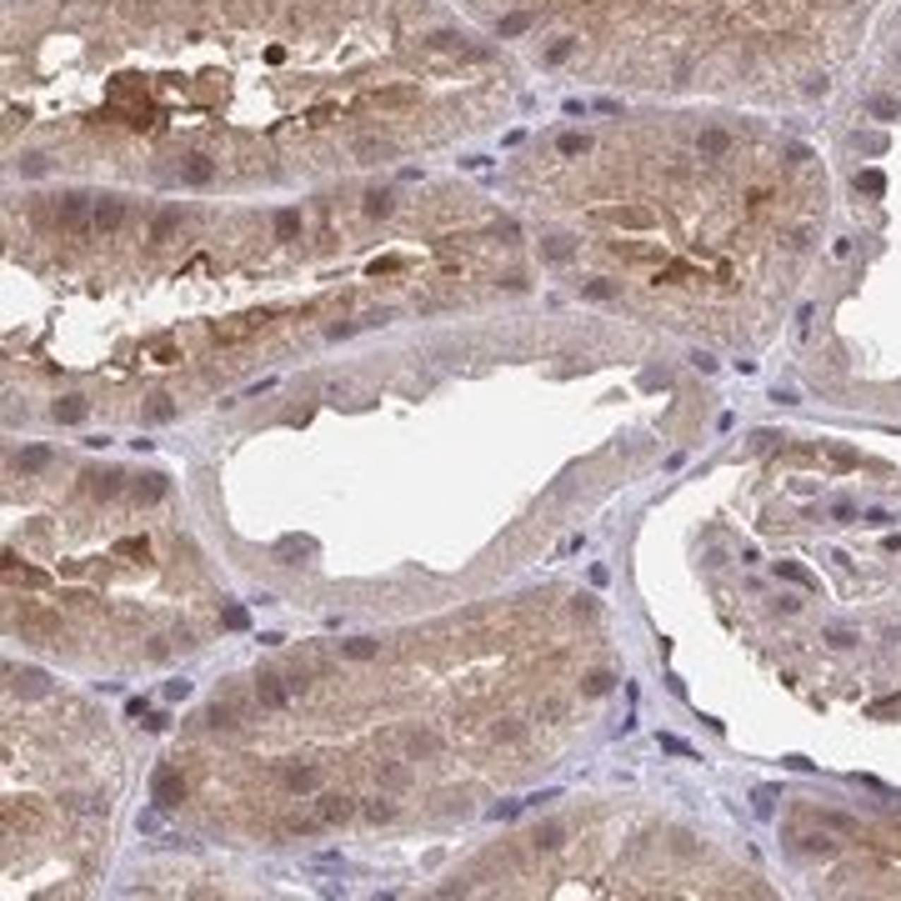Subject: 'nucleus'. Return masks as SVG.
Masks as SVG:
<instances>
[{"label": "nucleus", "mask_w": 901, "mask_h": 901, "mask_svg": "<svg viewBox=\"0 0 901 901\" xmlns=\"http://www.w3.org/2000/svg\"><path fill=\"white\" fill-rule=\"evenodd\" d=\"M220 621L231 626V631H246V606H225V616H220Z\"/></svg>", "instance_id": "nucleus-42"}, {"label": "nucleus", "mask_w": 901, "mask_h": 901, "mask_svg": "<svg viewBox=\"0 0 901 901\" xmlns=\"http://www.w3.org/2000/svg\"><path fill=\"white\" fill-rule=\"evenodd\" d=\"M611 686H616V676H611V671H591V676H586V696H606Z\"/></svg>", "instance_id": "nucleus-33"}, {"label": "nucleus", "mask_w": 901, "mask_h": 901, "mask_svg": "<svg viewBox=\"0 0 901 901\" xmlns=\"http://www.w3.org/2000/svg\"><path fill=\"white\" fill-rule=\"evenodd\" d=\"M416 100V90H381V105H406Z\"/></svg>", "instance_id": "nucleus-48"}, {"label": "nucleus", "mask_w": 901, "mask_h": 901, "mask_svg": "<svg viewBox=\"0 0 901 901\" xmlns=\"http://www.w3.org/2000/svg\"><path fill=\"white\" fill-rule=\"evenodd\" d=\"M376 776H381L386 786H406V766H376Z\"/></svg>", "instance_id": "nucleus-41"}, {"label": "nucleus", "mask_w": 901, "mask_h": 901, "mask_svg": "<svg viewBox=\"0 0 901 901\" xmlns=\"http://www.w3.org/2000/svg\"><path fill=\"white\" fill-rule=\"evenodd\" d=\"M80 215H85V196H76V191L61 196V225H76Z\"/></svg>", "instance_id": "nucleus-28"}, {"label": "nucleus", "mask_w": 901, "mask_h": 901, "mask_svg": "<svg viewBox=\"0 0 901 901\" xmlns=\"http://www.w3.org/2000/svg\"><path fill=\"white\" fill-rule=\"evenodd\" d=\"M366 816H371V821H390V816H396V806L381 796V801H371V806H366Z\"/></svg>", "instance_id": "nucleus-43"}, {"label": "nucleus", "mask_w": 901, "mask_h": 901, "mask_svg": "<svg viewBox=\"0 0 901 901\" xmlns=\"http://www.w3.org/2000/svg\"><path fill=\"white\" fill-rule=\"evenodd\" d=\"M176 231H181V210H176V205H171V210H160V215L150 220V241H155V246H160V241H171Z\"/></svg>", "instance_id": "nucleus-13"}, {"label": "nucleus", "mask_w": 901, "mask_h": 901, "mask_svg": "<svg viewBox=\"0 0 901 901\" xmlns=\"http://www.w3.org/2000/svg\"><path fill=\"white\" fill-rule=\"evenodd\" d=\"M165 491H171V481H165L160 471H145V476H136V486H131V496H136V501H145V506H150V501H160Z\"/></svg>", "instance_id": "nucleus-9"}, {"label": "nucleus", "mask_w": 901, "mask_h": 901, "mask_svg": "<svg viewBox=\"0 0 901 901\" xmlns=\"http://www.w3.org/2000/svg\"><path fill=\"white\" fill-rule=\"evenodd\" d=\"M696 145H701V155H726V150H731V136H726V131H701Z\"/></svg>", "instance_id": "nucleus-23"}, {"label": "nucleus", "mask_w": 901, "mask_h": 901, "mask_svg": "<svg viewBox=\"0 0 901 901\" xmlns=\"http://www.w3.org/2000/svg\"><path fill=\"white\" fill-rule=\"evenodd\" d=\"M857 191L861 196H886V176L881 171H857Z\"/></svg>", "instance_id": "nucleus-27"}, {"label": "nucleus", "mask_w": 901, "mask_h": 901, "mask_svg": "<svg viewBox=\"0 0 901 901\" xmlns=\"http://www.w3.org/2000/svg\"><path fill=\"white\" fill-rule=\"evenodd\" d=\"M116 556H141L145 561L150 556V541L145 536H126V541H116Z\"/></svg>", "instance_id": "nucleus-31"}, {"label": "nucleus", "mask_w": 901, "mask_h": 901, "mask_svg": "<svg viewBox=\"0 0 901 901\" xmlns=\"http://www.w3.org/2000/svg\"><path fill=\"white\" fill-rule=\"evenodd\" d=\"M826 450H831V466H836V471H852V466L861 461V456H857L852 446H826Z\"/></svg>", "instance_id": "nucleus-35"}, {"label": "nucleus", "mask_w": 901, "mask_h": 901, "mask_svg": "<svg viewBox=\"0 0 901 901\" xmlns=\"http://www.w3.org/2000/svg\"><path fill=\"white\" fill-rule=\"evenodd\" d=\"M316 816H321L326 826H341V821H351V816H356V801H351V796H341V792H326V796L316 801Z\"/></svg>", "instance_id": "nucleus-5"}, {"label": "nucleus", "mask_w": 901, "mask_h": 901, "mask_svg": "<svg viewBox=\"0 0 901 901\" xmlns=\"http://www.w3.org/2000/svg\"><path fill=\"white\" fill-rule=\"evenodd\" d=\"M541 256H546V261H571L576 246H571L566 236H551V241H541Z\"/></svg>", "instance_id": "nucleus-25"}, {"label": "nucleus", "mask_w": 901, "mask_h": 901, "mask_svg": "<svg viewBox=\"0 0 901 901\" xmlns=\"http://www.w3.org/2000/svg\"><path fill=\"white\" fill-rule=\"evenodd\" d=\"M571 50H576V40H571V35H561V40H551V50H546V61H551V66H561V61H566Z\"/></svg>", "instance_id": "nucleus-37"}, {"label": "nucleus", "mask_w": 901, "mask_h": 901, "mask_svg": "<svg viewBox=\"0 0 901 901\" xmlns=\"http://www.w3.org/2000/svg\"><path fill=\"white\" fill-rule=\"evenodd\" d=\"M521 806H526V801H506V806H491V816H496V821H511Z\"/></svg>", "instance_id": "nucleus-50"}, {"label": "nucleus", "mask_w": 901, "mask_h": 901, "mask_svg": "<svg viewBox=\"0 0 901 901\" xmlns=\"http://www.w3.org/2000/svg\"><path fill=\"white\" fill-rule=\"evenodd\" d=\"M186 696H191V681H186V676H181V681H171V686H165V701H186Z\"/></svg>", "instance_id": "nucleus-46"}, {"label": "nucleus", "mask_w": 901, "mask_h": 901, "mask_svg": "<svg viewBox=\"0 0 901 901\" xmlns=\"http://www.w3.org/2000/svg\"><path fill=\"white\" fill-rule=\"evenodd\" d=\"M286 786H291V792H316L321 776H316L311 766H291V771H286Z\"/></svg>", "instance_id": "nucleus-22"}, {"label": "nucleus", "mask_w": 901, "mask_h": 901, "mask_svg": "<svg viewBox=\"0 0 901 901\" xmlns=\"http://www.w3.org/2000/svg\"><path fill=\"white\" fill-rule=\"evenodd\" d=\"M776 576L792 581V586H801V591H816V576L801 566V561H776Z\"/></svg>", "instance_id": "nucleus-12"}, {"label": "nucleus", "mask_w": 901, "mask_h": 901, "mask_svg": "<svg viewBox=\"0 0 901 901\" xmlns=\"http://www.w3.org/2000/svg\"><path fill=\"white\" fill-rule=\"evenodd\" d=\"M90 225H95L100 236L121 231V225H126V201H116V196H100V201H95V210H90Z\"/></svg>", "instance_id": "nucleus-3"}, {"label": "nucleus", "mask_w": 901, "mask_h": 901, "mask_svg": "<svg viewBox=\"0 0 901 901\" xmlns=\"http://www.w3.org/2000/svg\"><path fill=\"white\" fill-rule=\"evenodd\" d=\"M256 321H265V316H251V321H225V326H210V335L215 341H241V335L256 326Z\"/></svg>", "instance_id": "nucleus-18"}, {"label": "nucleus", "mask_w": 901, "mask_h": 901, "mask_svg": "<svg viewBox=\"0 0 901 901\" xmlns=\"http://www.w3.org/2000/svg\"><path fill=\"white\" fill-rule=\"evenodd\" d=\"M661 751H671V756H686V761H701V756H696V751H691L681 736H661Z\"/></svg>", "instance_id": "nucleus-38"}, {"label": "nucleus", "mask_w": 901, "mask_h": 901, "mask_svg": "<svg viewBox=\"0 0 901 901\" xmlns=\"http://www.w3.org/2000/svg\"><path fill=\"white\" fill-rule=\"evenodd\" d=\"M150 801L160 811H176L186 801V776L176 766H155V776H150Z\"/></svg>", "instance_id": "nucleus-1"}, {"label": "nucleus", "mask_w": 901, "mask_h": 901, "mask_svg": "<svg viewBox=\"0 0 901 901\" xmlns=\"http://www.w3.org/2000/svg\"><path fill=\"white\" fill-rule=\"evenodd\" d=\"M816 821H821V826H831V831H852V821H847V816H836V811H821Z\"/></svg>", "instance_id": "nucleus-49"}, {"label": "nucleus", "mask_w": 901, "mask_h": 901, "mask_svg": "<svg viewBox=\"0 0 901 901\" xmlns=\"http://www.w3.org/2000/svg\"><path fill=\"white\" fill-rule=\"evenodd\" d=\"M181 176H186V186H210V181H215V160L196 150V155L181 160Z\"/></svg>", "instance_id": "nucleus-7"}, {"label": "nucleus", "mask_w": 901, "mask_h": 901, "mask_svg": "<svg viewBox=\"0 0 901 901\" xmlns=\"http://www.w3.org/2000/svg\"><path fill=\"white\" fill-rule=\"evenodd\" d=\"M601 220H606V225H636V231L656 225V215H651L646 205H611V210H601Z\"/></svg>", "instance_id": "nucleus-6"}, {"label": "nucleus", "mask_w": 901, "mask_h": 901, "mask_svg": "<svg viewBox=\"0 0 901 901\" xmlns=\"http://www.w3.org/2000/svg\"><path fill=\"white\" fill-rule=\"evenodd\" d=\"M581 296H591V301H611V296H616V280L591 275V280H581Z\"/></svg>", "instance_id": "nucleus-26"}, {"label": "nucleus", "mask_w": 901, "mask_h": 901, "mask_svg": "<svg viewBox=\"0 0 901 901\" xmlns=\"http://www.w3.org/2000/svg\"><path fill=\"white\" fill-rule=\"evenodd\" d=\"M40 466H50V450H45V446L20 450V471H40Z\"/></svg>", "instance_id": "nucleus-32"}, {"label": "nucleus", "mask_w": 901, "mask_h": 901, "mask_svg": "<svg viewBox=\"0 0 901 901\" xmlns=\"http://www.w3.org/2000/svg\"><path fill=\"white\" fill-rule=\"evenodd\" d=\"M556 150H561V155H586V150H591V141L571 131V136H561V141H556Z\"/></svg>", "instance_id": "nucleus-34"}, {"label": "nucleus", "mask_w": 901, "mask_h": 901, "mask_svg": "<svg viewBox=\"0 0 901 901\" xmlns=\"http://www.w3.org/2000/svg\"><path fill=\"white\" fill-rule=\"evenodd\" d=\"M496 736H501V741H516V736H521V726H516V721H501V726H496Z\"/></svg>", "instance_id": "nucleus-52"}, {"label": "nucleus", "mask_w": 901, "mask_h": 901, "mask_svg": "<svg viewBox=\"0 0 901 901\" xmlns=\"http://www.w3.org/2000/svg\"><path fill=\"white\" fill-rule=\"evenodd\" d=\"M381 651V641H371V636H356V641H341V656H351V661H371Z\"/></svg>", "instance_id": "nucleus-19"}, {"label": "nucleus", "mask_w": 901, "mask_h": 901, "mask_svg": "<svg viewBox=\"0 0 901 901\" xmlns=\"http://www.w3.org/2000/svg\"><path fill=\"white\" fill-rule=\"evenodd\" d=\"M751 801H756V816H771V811H776V792H771V786H761Z\"/></svg>", "instance_id": "nucleus-39"}, {"label": "nucleus", "mask_w": 901, "mask_h": 901, "mask_svg": "<svg viewBox=\"0 0 901 901\" xmlns=\"http://www.w3.org/2000/svg\"><path fill=\"white\" fill-rule=\"evenodd\" d=\"M561 836H566V826H561V821H546V826H536V836H531V841H536V852H556V847H561Z\"/></svg>", "instance_id": "nucleus-15"}, {"label": "nucleus", "mask_w": 901, "mask_h": 901, "mask_svg": "<svg viewBox=\"0 0 901 901\" xmlns=\"http://www.w3.org/2000/svg\"><path fill=\"white\" fill-rule=\"evenodd\" d=\"M866 110H871L876 121H896V116H901V100H891V95H871V100H866Z\"/></svg>", "instance_id": "nucleus-24"}, {"label": "nucleus", "mask_w": 901, "mask_h": 901, "mask_svg": "<svg viewBox=\"0 0 901 901\" xmlns=\"http://www.w3.org/2000/svg\"><path fill=\"white\" fill-rule=\"evenodd\" d=\"M496 30H501V40L526 35V30H531V16H526V11H511V16H501V25H496Z\"/></svg>", "instance_id": "nucleus-20"}, {"label": "nucleus", "mask_w": 901, "mask_h": 901, "mask_svg": "<svg viewBox=\"0 0 901 901\" xmlns=\"http://www.w3.org/2000/svg\"><path fill=\"white\" fill-rule=\"evenodd\" d=\"M291 696H296V686H286L280 676H270V671H261V676H256V701H261V706L280 711V706H291Z\"/></svg>", "instance_id": "nucleus-2"}, {"label": "nucleus", "mask_w": 901, "mask_h": 901, "mask_svg": "<svg viewBox=\"0 0 901 901\" xmlns=\"http://www.w3.org/2000/svg\"><path fill=\"white\" fill-rule=\"evenodd\" d=\"M390 191H366V215H390Z\"/></svg>", "instance_id": "nucleus-30"}, {"label": "nucleus", "mask_w": 901, "mask_h": 901, "mask_svg": "<svg viewBox=\"0 0 901 901\" xmlns=\"http://www.w3.org/2000/svg\"><path fill=\"white\" fill-rule=\"evenodd\" d=\"M826 90H831L826 76H811V80H806V95H826Z\"/></svg>", "instance_id": "nucleus-53"}, {"label": "nucleus", "mask_w": 901, "mask_h": 901, "mask_svg": "<svg viewBox=\"0 0 901 901\" xmlns=\"http://www.w3.org/2000/svg\"><path fill=\"white\" fill-rule=\"evenodd\" d=\"M857 150H866V155H881V150H886V136H857Z\"/></svg>", "instance_id": "nucleus-44"}, {"label": "nucleus", "mask_w": 901, "mask_h": 901, "mask_svg": "<svg viewBox=\"0 0 901 901\" xmlns=\"http://www.w3.org/2000/svg\"><path fill=\"white\" fill-rule=\"evenodd\" d=\"M321 826H326L321 816H316V821H311V816H291V821H286V831H301V836H311V831H321Z\"/></svg>", "instance_id": "nucleus-40"}, {"label": "nucleus", "mask_w": 901, "mask_h": 901, "mask_svg": "<svg viewBox=\"0 0 901 901\" xmlns=\"http://www.w3.org/2000/svg\"><path fill=\"white\" fill-rule=\"evenodd\" d=\"M351 155H356L361 165H381V160H390V141H376V136H361V141L351 145Z\"/></svg>", "instance_id": "nucleus-10"}, {"label": "nucleus", "mask_w": 901, "mask_h": 901, "mask_svg": "<svg viewBox=\"0 0 901 901\" xmlns=\"http://www.w3.org/2000/svg\"><path fill=\"white\" fill-rule=\"evenodd\" d=\"M80 481H85V496H100V501H110V496H116V481H121V476H116V471H85Z\"/></svg>", "instance_id": "nucleus-11"}, {"label": "nucleus", "mask_w": 901, "mask_h": 901, "mask_svg": "<svg viewBox=\"0 0 901 901\" xmlns=\"http://www.w3.org/2000/svg\"><path fill=\"white\" fill-rule=\"evenodd\" d=\"M20 636H30V641H55V636H61V616H50V611H25V616H20Z\"/></svg>", "instance_id": "nucleus-4"}, {"label": "nucleus", "mask_w": 901, "mask_h": 901, "mask_svg": "<svg viewBox=\"0 0 901 901\" xmlns=\"http://www.w3.org/2000/svg\"><path fill=\"white\" fill-rule=\"evenodd\" d=\"M301 236V210H275V241H296Z\"/></svg>", "instance_id": "nucleus-14"}, {"label": "nucleus", "mask_w": 901, "mask_h": 901, "mask_svg": "<svg viewBox=\"0 0 901 901\" xmlns=\"http://www.w3.org/2000/svg\"><path fill=\"white\" fill-rule=\"evenodd\" d=\"M205 726H215V731H225V726H236V716H231V706H220V701H215V706H210V711H205Z\"/></svg>", "instance_id": "nucleus-36"}, {"label": "nucleus", "mask_w": 901, "mask_h": 901, "mask_svg": "<svg viewBox=\"0 0 901 901\" xmlns=\"http://www.w3.org/2000/svg\"><path fill=\"white\" fill-rule=\"evenodd\" d=\"M861 526H891L886 511H861Z\"/></svg>", "instance_id": "nucleus-54"}, {"label": "nucleus", "mask_w": 901, "mask_h": 901, "mask_svg": "<svg viewBox=\"0 0 901 901\" xmlns=\"http://www.w3.org/2000/svg\"><path fill=\"white\" fill-rule=\"evenodd\" d=\"M691 366H696V371H701V376H711V371H716V356H706V351H696V356H691Z\"/></svg>", "instance_id": "nucleus-51"}, {"label": "nucleus", "mask_w": 901, "mask_h": 901, "mask_svg": "<svg viewBox=\"0 0 901 901\" xmlns=\"http://www.w3.org/2000/svg\"><path fill=\"white\" fill-rule=\"evenodd\" d=\"M821 641H831L836 651H852V646L861 641V631H852V626H826V631H821Z\"/></svg>", "instance_id": "nucleus-21"}, {"label": "nucleus", "mask_w": 901, "mask_h": 901, "mask_svg": "<svg viewBox=\"0 0 901 901\" xmlns=\"http://www.w3.org/2000/svg\"><path fill=\"white\" fill-rule=\"evenodd\" d=\"M145 421H155V426L176 421V401H171V396H150V401H145Z\"/></svg>", "instance_id": "nucleus-16"}, {"label": "nucleus", "mask_w": 901, "mask_h": 901, "mask_svg": "<svg viewBox=\"0 0 901 901\" xmlns=\"http://www.w3.org/2000/svg\"><path fill=\"white\" fill-rule=\"evenodd\" d=\"M826 516H831L836 526H852V521H861V511H857L852 501H831V506H826Z\"/></svg>", "instance_id": "nucleus-29"}, {"label": "nucleus", "mask_w": 901, "mask_h": 901, "mask_svg": "<svg viewBox=\"0 0 901 901\" xmlns=\"http://www.w3.org/2000/svg\"><path fill=\"white\" fill-rule=\"evenodd\" d=\"M50 411H55V421H61V426H80V421L90 416V401H85V396H61Z\"/></svg>", "instance_id": "nucleus-8"}, {"label": "nucleus", "mask_w": 901, "mask_h": 901, "mask_svg": "<svg viewBox=\"0 0 901 901\" xmlns=\"http://www.w3.org/2000/svg\"><path fill=\"white\" fill-rule=\"evenodd\" d=\"M155 356H160V366H171V361H176V346H171V341H160V346H155Z\"/></svg>", "instance_id": "nucleus-55"}, {"label": "nucleus", "mask_w": 901, "mask_h": 901, "mask_svg": "<svg viewBox=\"0 0 901 901\" xmlns=\"http://www.w3.org/2000/svg\"><path fill=\"white\" fill-rule=\"evenodd\" d=\"M431 45H436V50H450V45H461V35H456V30H436Z\"/></svg>", "instance_id": "nucleus-47"}, {"label": "nucleus", "mask_w": 901, "mask_h": 901, "mask_svg": "<svg viewBox=\"0 0 901 901\" xmlns=\"http://www.w3.org/2000/svg\"><path fill=\"white\" fill-rule=\"evenodd\" d=\"M436 746L441 741L431 736V731H406V756H436Z\"/></svg>", "instance_id": "nucleus-17"}, {"label": "nucleus", "mask_w": 901, "mask_h": 901, "mask_svg": "<svg viewBox=\"0 0 901 901\" xmlns=\"http://www.w3.org/2000/svg\"><path fill=\"white\" fill-rule=\"evenodd\" d=\"M45 171V155H25V176H40Z\"/></svg>", "instance_id": "nucleus-56"}, {"label": "nucleus", "mask_w": 901, "mask_h": 901, "mask_svg": "<svg viewBox=\"0 0 901 901\" xmlns=\"http://www.w3.org/2000/svg\"><path fill=\"white\" fill-rule=\"evenodd\" d=\"M136 831H141V836H155V831H160V816H155V811H141V816H136Z\"/></svg>", "instance_id": "nucleus-45"}, {"label": "nucleus", "mask_w": 901, "mask_h": 901, "mask_svg": "<svg viewBox=\"0 0 901 901\" xmlns=\"http://www.w3.org/2000/svg\"><path fill=\"white\" fill-rule=\"evenodd\" d=\"M165 726H171V716H160V711H155V716H145V731H165Z\"/></svg>", "instance_id": "nucleus-57"}]
</instances>
